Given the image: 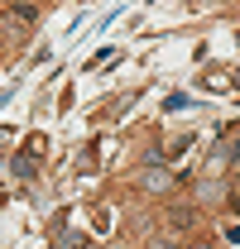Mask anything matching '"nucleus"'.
Instances as JSON below:
<instances>
[{"label": "nucleus", "mask_w": 240, "mask_h": 249, "mask_svg": "<svg viewBox=\"0 0 240 249\" xmlns=\"http://www.w3.org/2000/svg\"><path fill=\"white\" fill-rule=\"evenodd\" d=\"M140 182H144V192H168V187H173V173H168V168H144Z\"/></svg>", "instance_id": "f257e3e1"}, {"label": "nucleus", "mask_w": 240, "mask_h": 249, "mask_svg": "<svg viewBox=\"0 0 240 249\" xmlns=\"http://www.w3.org/2000/svg\"><path fill=\"white\" fill-rule=\"evenodd\" d=\"M226 163H240V139H236V144H226V149L216 154V163H211V168H226Z\"/></svg>", "instance_id": "f03ea898"}, {"label": "nucleus", "mask_w": 240, "mask_h": 249, "mask_svg": "<svg viewBox=\"0 0 240 249\" xmlns=\"http://www.w3.org/2000/svg\"><path fill=\"white\" fill-rule=\"evenodd\" d=\"M216 196H221V182H197V201H216Z\"/></svg>", "instance_id": "7ed1b4c3"}, {"label": "nucleus", "mask_w": 240, "mask_h": 249, "mask_svg": "<svg viewBox=\"0 0 240 249\" xmlns=\"http://www.w3.org/2000/svg\"><path fill=\"white\" fill-rule=\"evenodd\" d=\"M15 178H34V158H29V154L15 158Z\"/></svg>", "instance_id": "20e7f679"}, {"label": "nucleus", "mask_w": 240, "mask_h": 249, "mask_svg": "<svg viewBox=\"0 0 240 249\" xmlns=\"http://www.w3.org/2000/svg\"><path fill=\"white\" fill-rule=\"evenodd\" d=\"M149 249H178V245H173V240H154Z\"/></svg>", "instance_id": "39448f33"}, {"label": "nucleus", "mask_w": 240, "mask_h": 249, "mask_svg": "<svg viewBox=\"0 0 240 249\" xmlns=\"http://www.w3.org/2000/svg\"><path fill=\"white\" fill-rule=\"evenodd\" d=\"M187 249H207V245H187Z\"/></svg>", "instance_id": "423d86ee"}]
</instances>
